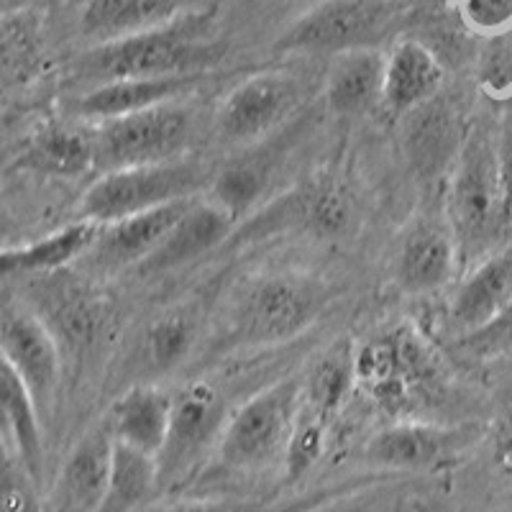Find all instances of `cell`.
I'll use <instances>...</instances> for the list:
<instances>
[{
	"instance_id": "4",
	"label": "cell",
	"mask_w": 512,
	"mask_h": 512,
	"mask_svg": "<svg viewBox=\"0 0 512 512\" xmlns=\"http://www.w3.org/2000/svg\"><path fill=\"white\" fill-rule=\"evenodd\" d=\"M328 287L308 274H267L239 292L231 308V338L241 346L282 344L315 323Z\"/></svg>"
},
{
	"instance_id": "36",
	"label": "cell",
	"mask_w": 512,
	"mask_h": 512,
	"mask_svg": "<svg viewBox=\"0 0 512 512\" xmlns=\"http://www.w3.org/2000/svg\"><path fill=\"white\" fill-rule=\"evenodd\" d=\"M492 456H495L497 469H500L507 479H512V410L497 423Z\"/></svg>"
},
{
	"instance_id": "25",
	"label": "cell",
	"mask_w": 512,
	"mask_h": 512,
	"mask_svg": "<svg viewBox=\"0 0 512 512\" xmlns=\"http://www.w3.org/2000/svg\"><path fill=\"white\" fill-rule=\"evenodd\" d=\"M175 13V0H88L82 13V36L105 44L164 24Z\"/></svg>"
},
{
	"instance_id": "14",
	"label": "cell",
	"mask_w": 512,
	"mask_h": 512,
	"mask_svg": "<svg viewBox=\"0 0 512 512\" xmlns=\"http://www.w3.org/2000/svg\"><path fill=\"white\" fill-rule=\"evenodd\" d=\"M111 454V423L95 425L64 459L62 469L44 497V512H100L108 469H111Z\"/></svg>"
},
{
	"instance_id": "38",
	"label": "cell",
	"mask_w": 512,
	"mask_h": 512,
	"mask_svg": "<svg viewBox=\"0 0 512 512\" xmlns=\"http://www.w3.org/2000/svg\"><path fill=\"white\" fill-rule=\"evenodd\" d=\"M500 175H502V192H505L507 218L512 226V126L502 134L500 141Z\"/></svg>"
},
{
	"instance_id": "6",
	"label": "cell",
	"mask_w": 512,
	"mask_h": 512,
	"mask_svg": "<svg viewBox=\"0 0 512 512\" xmlns=\"http://www.w3.org/2000/svg\"><path fill=\"white\" fill-rule=\"evenodd\" d=\"M203 182V169L180 157L144 167L113 169L103 172L82 195L80 216L82 221L105 226L159 205L192 198Z\"/></svg>"
},
{
	"instance_id": "12",
	"label": "cell",
	"mask_w": 512,
	"mask_h": 512,
	"mask_svg": "<svg viewBox=\"0 0 512 512\" xmlns=\"http://www.w3.org/2000/svg\"><path fill=\"white\" fill-rule=\"evenodd\" d=\"M512 308V239L474 262L456 287L448 308L451 328L464 336H479L505 318Z\"/></svg>"
},
{
	"instance_id": "43",
	"label": "cell",
	"mask_w": 512,
	"mask_h": 512,
	"mask_svg": "<svg viewBox=\"0 0 512 512\" xmlns=\"http://www.w3.org/2000/svg\"><path fill=\"white\" fill-rule=\"evenodd\" d=\"M495 331H507V333H512V308L507 310L505 318H502L500 323H495V326L487 328V331H484V333H495ZM484 333H479V336H484Z\"/></svg>"
},
{
	"instance_id": "9",
	"label": "cell",
	"mask_w": 512,
	"mask_h": 512,
	"mask_svg": "<svg viewBox=\"0 0 512 512\" xmlns=\"http://www.w3.org/2000/svg\"><path fill=\"white\" fill-rule=\"evenodd\" d=\"M384 0H326L310 8L277 41L280 52L344 54L364 49L379 39L390 24Z\"/></svg>"
},
{
	"instance_id": "35",
	"label": "cell",
	"mask_w": 512,
	"mask_h": 512,
	"mask_svg": "<svg viewBox=\"0 0 512 512\" xmlns=\"http://www.w3.org/2000/svg\"><path fill=\"white\" fill-rule=\"evenodd\" d=\"M464 24L484 36H502L512 31V0H459Z\"/></svg>"
},
{
	"instance_id": "40",
	"label": "cell",
	"mask_w": 512,
	"mask_h": 512,
	"mask_svg": "<svg viewBox=\"0 0 512 512\" xmlns=\"http://www.w3.org/2000/svg\"><path fill=\"white\" fill-rule=\"evenodd\" d=\"M18 231V223H16V216H13L11 205H8L6 195L0 192V246H8L6 241L13 239Z\"/></svg>"
},
{
	"instance_id": "26",
	"label": "cell",
	"mask_w": 512,
	"mask_h": 512,
	"mask_svg": "<svg viewBox=\"0 0 512 512\" xmlns=\"http://www.w3.org/2000/svg\"><path fill=\"white\" fill-rule=\"evenodd\" d=\"M21 164L31 172H39V175L75 180V177L85 175L88 169L95 167L93 141L80 131L47 126L26 144Z\"/></svg>"
},
{
	"instance_id": "18",
	"label": "cell",
	"mask_w": 512,
	"mask_h": 512,
	"mask_svg": "<svg viewBox=\"0 0 512 512\" xmlns=\"http://www.w3.org/2000/svg\"><path fill=\"white\" fill-rule=\"evenodd\" d=\"M233 216L226 208L213 200V203H195L185 210V216L169 228L162 244L154 249V254L141 262V272L159 274L169 269L185 267L187 262H195L198 256L216 249L231 231Z\"/></svg>"
},
{
	"instance_id": "23",
	"label": "cell",
	"mask_w": 512,
	"mask_h": 512,
	"mask_svg": "<svg viewBox=\"0 0 512 512\" xmlns=\"http://www.w3.org/2000/svg\"><path fill=\"white\" fill-rule=\"evenodd\" d=\"M172 418V395L154 387L128 390L111 413L113 438L144 454L159 456Z\"/></svg>"
},
{
	"instance_id": "41",
	"label": "cell",
	"mask_w": 512,
	"mask_h": 512,
	"mask_svg": "<svg viewBox=\"0 0 512 512\" xmlns=\"http://www.w3.org/2000/svg\"><path fill=\"white\" fill-rule=\"evenodd\" d=\"M34 0H0V18H11L26 13Z\"/></svg>"
},
{
	"instance_id": "2",
	"label": "cell",
	"mask_w": 512,
	"mask_h": 512,
	"mask_svg": "<svg viewBox=\"0 0 512 512\" xmlns=\"http://www.w3.org/2000/svg\"><path fill=\"white\" fill-rule=\"evenodd\" d=\"M354 382L384 413L415 420L446 390L443 364L410 323L369 338L354 351Z\"/></svg>"
},
{
	"instance_id": "21",
	"label": "cell",
	"mask_w": 512,
	"mask_h": 512,
	"mask_svg": "<svg viewBox=\"0 0 512 512\" xmlns=\"http://www.w3.org/2000/svg\"><path fill=\"white\" fill-rule=\"evenodd\" d=\"M0 438L16 451L36 479L41 477L44 443H41V413L24 379L0 351Z\"/></svg>"
},
{
	"instance_id": "11",
	"label": "cell",
	"mask_w": 512,
	"mask_h": 512,
	"mask_svg": "<svg viewBox=\"0 0 512 512\" xmlns=\"http://www.w3.org/2000/svg\"><path fill=\"white\" fill-rule=\"evenodd\" d=\"M305 88L290 72H259L228 93L218 108L223 139L246 144L269 134L303 105Z\"/></svg>"
},
{
	"instance_id": "8",
	"label": "cell",
	"mask_w": 512,
	"mask_h": 512,
	"mask_svg": "<svg viewBox=\"0 0 512 512\" xmlns=\"http://www.w3.org/2000/svg\"><path fill=\"white\" fill-rule=\"evenodd\" d=\"M226 405L210 384L195 382L172 395L167 441L157 456L159 487H175L195 472L213 443H221Z\"/></svg>"
},
{
	"instance_id": "42",
	"label": "cell",
	"mask_w": 512,
	"mask_h": 512,
	"mask_svg": "<svg viewBox=\"0 0 512 512\" xmlns=\"http://www.w3.org/2000/svg\"><path fill=\"white\" fill-rule=\"evenodd\" d=\"M338 492H341V489H336V492H318V495H315L313 500L295 502V505H290V507H282V510H277V512H305V510H310V507H315V505H318V502H323V500H328V497L338 495Z\"/></svg>"
},
{
	"instance_id": "29",
	"label": "cell",
	"mask_w": 512,
	"mask_h": 512,
	"mask_svg": "<svg viewBox=\"0 0 512 512\" xmlns=\"http://www.w3.org/2000/svg\"><path fill=\"white\" fill-rule=\"evenodd\" d=\"M354 351L338 346L315 364L303 384V405L320 418L333 420L354 387Z\"/></svg>"
},
{
	"instance_id": "7",
	"label": "cell",
	"mask_w": 512,
	"mask_h": 512,
	"mask_svg": "<svg viewBox=\"0 0 512 512\" xmlns=\"http://www.w3.org/2000/svg\"><path fill=\"white\" fill-rule=\"evenodd\" d=\"M190 126V113L175 100L98 121V128L90 134L95 167L113 172L177 159L190 139Z\"/></svg>"
},
{
	"instance_id": "1",
	"label": "cell",
	"mask_w": 512,
	"mask_h": 512,
	"mask_svg": "<svg viewBox=\"0 0 512 512\" xmlns=\"http://www.w3.org/2000/svg\"><path fill=\"white\" fill-rule=\"evenodd\" d=\"M226 52L216 18L205 11L177 13L164 24L105 44H93L77 75L93 85L128 77H198Z\"/></svg>"
},
{
	"instance_id": "10",
	"label": "cell",
	"mask_w": 512,
	"mask_h": 512,
	"mask_svg": "<svg viewBox=\"0 0 512 512\" xmlns=\"http://www.w3.org/2000/svg\"><path fill=\"white\" fill-rule=\"evenodd\" d=\"M0 351L24 379L39 413H47L62 382V346L52 328L24 303H0Z\"/></svg>"
},
{
	"instance_id": "17",
	"label": "cell",
	"mask_w": 512,
	"mask_h": 512,
	"mask_svg": "<svg viewBox=\"0 0 512 512\" xmlns=\"http://www.w3.org/2000/svg\"><path fill=\"white\" fill-rule=\"evenodd\" d=\"M59 272L39 274L44 282L36 290V297H39L36 313L52 328L59 346L67 344L72 351H82L93 346L95 336H98V297L90 292V287L80 285L75 277H70V274L64 277Z\"/></svg>"
},
{
	"instance_id": "37",
	"label": "cell",
	"mask_w": 512,
	"mask_h": 512,
	"mask_svg": "<svg viewBox=\"0 0 512 512\" xmlns=\"http://www.w3.org/2000/svg\"><path fill=\"white\" fill-rule=\"evenodd\" d=\"M361 492L364 489H341L338 495L318 502V505L305 512H369V507L361 502Z\"/></svg>"
},
{
	"instance_id": "34",
	"label": "cell",
	"mask_w": 512,
	"mask_h": 512,
	"mask_svg": "<svg viewBox=\"0 0 512 512\" xmlns=\"http://www.w3.org/2000/svg\"><path fill=\"white\" fill-rule=\"evenodd\" d=\"M187 346H190V328L182 318H167L149 331V359L154 367L167 369L185 356Z\"/></svg>"
},
{
	"instance_id": "33",
	"label": "cell",
	"mask_w": 512,
	"mask_h": 512,
	"mask_svg": "<svg viewBox=\"0 0 512 512\" xmlns=\"http://www.w3.org/2000/svg\"><path fill=\"white\" fill-rule=\"evenodd\" d=\"M328 431H331V420L315 415L300 400V410H297L295 428H292L290 446H287L285 454L287 477L300 479L303 474L310 472V466L326 451Z\"/></svg>"
},
{
	"instance_id": "5",
	"label": "cell",
	"mask_w": 512,
	"mask_h": 512,
	"mask_svg": "<svg viewBox=\"0 0 512 512\" xmlns=\"http://www.w3.org/2000/svg\"><path fill=\"white\" fill-rule=\"evenodd\" d=\"M303 384L282 379L244 402L223 428L218 456L233 472L256 474L274 464H285Z\"/></svg>"
},
{
	"instance_id": "20",
	"label": "cell",
	"mask_w": 512,
	"mask_h": 512,
	"mask_svg": "<svg viewBox=\"0 0 512 512\" xmlns=\"http://www.w3.org/2000/svg\"><path fill=\"white\" fill-rule=\"evenodd\" d=\"M195 77H128L95 85L82 95L77 113L95 121L139 113L154 105L169 103L192 88Z\"/></svg>"
},
{
	"instance_id": "39",
	"label": "cell",
	"mask_w": 512,
	"mask_h": 512,
	"mask_svg": "<svg viewBox=\"0 0 512 512\" xmlns=\"http://www.w3.org/2000/svg\"><path fill=\"white\" fill-rule=\"evenodd\" d=\"M152 512H239V510H236L233 505H226V502L190 500V502H177V505L154 507Z\"/></svg>"
},
{
	"instance_id": "16",
	"label": "cell",
	"mask_w": 512,
	"mask_h": 512,
	"mask_svg": "<svg viewBox=\"0 0 512 512\" xmlns=\"http://www.w3.org/2000/svg\"><path fill=\"white\" fill-rule=\"evenodd\" d=\"M459 259V244L451 226L433 218H418L400 241L397 282L402 290L425 295L454 277Z\"/></svg>"
},
{
	"instance_id": "27",
	"label": "cell",
	"mask_w": 512,
	"mask_h": 512,
	"mask_svg": "<svg viewBox=\"0 0 512 512\" xmlns=\"http://www.w3.org/2000/svg\"><path fill=\"white\" fill-rule=\"evenodd\" d=\"M159 487L157 456L144 454L139 448L113 438L111 469L100 512H136L149 502L154 489Z\"/></svg>"
},
{
	"instance_id": "24",
	"label": "cell",
	"mask_w": 512,
	"mask_h": 512,
	"mask_svg": "<svg viewBox=\"0 0 512 512\" xmlns=\"http://www.w3.org/2000/svg\"><path fill=\"white\" fill-rule=\"evenodd\" d=\"M384 62L374 49H351L338 54L328 75V105L338 116H359L382 100Z\"/></svg>"
},
{
	"instance_id": "15",
	"label": "cell",
	"mask_w": 512,
	"mask_h": 512,
	"mask_svg": "<svg viewBox=\"0 0 512 512\" xmlns=\"http://www.w3.org/2000/svg\"><path fill=\"white\" fill-rule=\"evenodd\" d=\"M461 448V433L425 420H400L382 428L367 443V459L382 469L431 472L454 459Z\"/></svg>"
},
{
	"instance_id": "32",
	"label": "cell",
	"mask_w": 512,
	"mask_h": 512,
	"mask_svg": "<svg viewBox=\"0 0 512 512\" xmlns=\"http://www.w3.org/2000/svg\"><path fill=\"white\" fill-rule=\"evenodd\" d=\"M39 479L18 459L16 451L0 438V512H44Z\"/></svg>"
},
{
	"instance_id": "19",
	"label": "cell",
	"mask_w": 512,
	"mask_h": 512,
	"mask_svg": "<svg viewBox=\"0 0 512 512\" xmlns=\"http://www.w3.org/2000/svg\"><path fill=\"white\" fill-rule=\"evenodd\" d=\"M98 223L77 221L29 244L0 246V280L6 277H39L59 272L75 259L85 256L93 244Z\"/></svg>"
},
{
	"instance_id": "3",
	"label": "cell",
	"mask_w": 512,
	"mask_h": 512,
	"mask_svg": "<svg viewBox=\"0 0 512 512\" xmlns=\"http://www.w3.org/2000/svg\"><path fill=\"white\" fill-rule=\"evenodd\" d=\"M448 226L461 259L479 262L512 231L500 175V144L487 131L466 136L448 185Z\"/></svg>"
},
{
	"instance_id": "30",
	"label": "cell",
	"mask_w": 512,
	"mask_h": 512,
	"mask_svg": "<svg viewBox=\"0 0 512 512\" xmlns=\"http://www.w3.org/2000/svg\"><path fill=\"white\" fill-rule=\"evenodd\" d=\"M41 59L39 26L26 13L0 18V90L24 85Z\"/></svg>"
},
{
	"instance_id": "31",
	"label": "cell",
	"mask_w": 512,
	"mask_h": 512,
	"mask_svg": "<svg viewBox=\"0 0 512 512\" xmlns=\"http://www.w3.org/2000/svg\"><path fill=\"white\" fill-rule=\"evenodd\" d=\"M264 182H267V164L262 159H236L218 172L213 195H216V203L236 218L262 195Z\"/></svg>"
},
{
	"instance_id": "28",
	"label": "cell",
	"mask_w": 512,
	"mask_h": 512,
	"mask_svg": "<svg viewBox=\"0 0 512 512\" xmlns=\"http://www.w3.org/2000/svg\"><path fill=\"white\" fill-rule=\"evenodd\" d=\"M408 123V152L415 167L425 175L438 172L451 159L456 149V126L446 105L428 103L418 105Z\"/></svg>"
},
{
	"instance_id": "13",
	"label": "cell",
	"mask_w": 512,
	"mask_h": 512,
	"mask_svg": "<svg viewBox=\"0 0 512 512\" xmlns=\"http://www.w3.org/2000/svg\"><path fill=\"white\" fill-rule=\"evenodd\" d=\"M195 198H182L175 203L144 210L136 216L98 226L93 244L85 251V259L98 272H118L131 264L146 262L154 254L169 228L175 226Z\"/></svg>"
},
{
	"instance_id": "22",
	"label": "cell",
	"mask_w": 512,
	"mask_h": 512,
	"mask_svg": "<svg viewBox=\"0 0 512 512\" xmlns=\"http://www.w3.org/2000/svg\"><path fill=\"white\" fill-rule=\"evenodd\" d=\"M443 82L436 54L418 41H402L384 62V105L395 113H410L428 103Z\"/></svg>"
}]
</instances>
